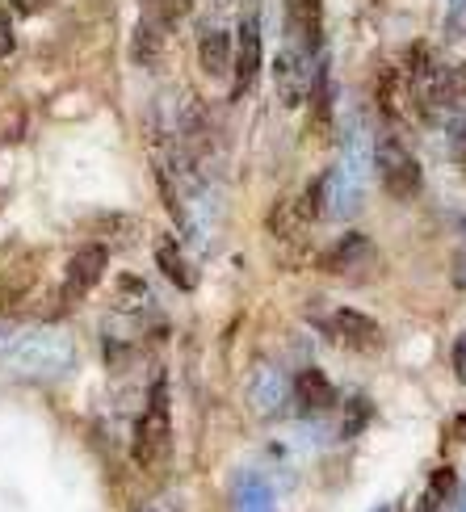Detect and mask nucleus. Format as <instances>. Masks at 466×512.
Returning <instances> with one entry per match:
<instances>
[{
  "label": "nucleus",
  "mask_w": 466,
  "mask_h": 512,
  "mask_svg": "<svg viewBox=\"0 0 466 512\" xmlns=\"http://www.w3.org/2000/svg\"><path fill=\"white\" fill-rule=\"evenodd\" d=\"M236 512H273V504H269V492L261 483H248L244 492H240V508Z\"/></svg>",
  "instance_id": "nucleus-20"
},
{
  "label": "nucleus",
  "mask_w": 466,
  "mask_h": 512,
  "mask_svg": "<svg viewBox=\"0 0 466 512\" xmlns=\"http://www.w3.org/2000/svg\"><path fill=\"white\" fill-rule=\"evenodd\" d=\"M105 269H110V248H105V244H84V248H76L72 261H68V269H63V298H68V303H76V298L93 294L97 282L105 277Z\"/></svg>",
  "instance_id": "nucleus-9"
},
{
  "label": "nucleus",
  "mask_w": 466,
  "mask_h": 512,
  "mask_svg": "<svg viewBox=\"0 0 466 512\" xmlns=\"http://www.w3.org/2000/svg\"><path fill=\"white\" fill-rule=\"evenodd\" d=\"M320 328H324V336L332 340V345H341L349 353H362V357H370V353H378L387 345L378 319L366 315V311H357V307H336L332 315L320 319Z\"/></svg>",
  "instance_id": "nucleus-6"
},
{
  "label": "nucleus",
  "mask_w": 466,
  "mask_h": 512,
  "mask_svg": "<svg viewBox=\"0 0 466 512\" xmlns=\"http://www.w3.org/2000/svg\"><path fill=\"white\" fill-rule=\"evenodd\" d=\"M143 512H173V504H168V500H156L152 508H143Z\"/></svg>",
  "instance_id": "nucleus-24"
},
{
  "label": "nucleus",
  "mask_w": 466,
  "mask_h": 512,
  "mask_svg": "<svg viewBox=\"0 0 466 512\" xmlns=\"http://www.w3.org/2000/svg\"><path fill=\"white\" fill-rule=\"evenodd\" d=\"M454 471H450V466H441V471L429 479V492H425V512H437L441 504H446L450 496H454Z\"/></svg>",
  "instance_id": "nucleus-18"
},
{
  "label": "nucleus",
  "mask_w": 466,
  "mask_h": 512,
  "mask_svg": "<svg viewBox=\"0 0 466 512\" xmlns=\"http://www.w3.org/2000/svg\"><path fill=\"white\" fill-rule=\"evenodd\" d=\"M286 9V38L303 42L307 51L324 47V0H282Z\"/></svg>",
  "instance_id": "nucleus-11"
},
{
  "label": "nucleus",
  "mask_w": 466,
  "mask_h": 512,
  "mask_svg": "<svg viewBox=\"0 0 466 512\" xmlns=\"http://www.w3.org/2000/svg\"><path fill=\"white\" fill-rule=\"evenodd\" d=\"M194 5H198V0H139L143 17L152 21V26L168 30V34H173V30L181 26V21L194 17Z\"/></svg>",
  "instance_id": "nucleus-14"
},
{
  "label": "nucleus",
  "mask_w": 466,
  "mask_h": 512,
  "mask_svg": "<svg viewBox=\"0 0 466 512\" xmlns=\"http://www.w3.org/2000/svg\"><path fill=\"white\" fill-rule=\"evenodd\" d=\"M198 68L210 80H231V72H236V34H227L223 26H206L198 34Z\"/></svg>",
  "instance_id": "nucleus-10"
},
{
  "label": "nucleus",
  "mask_w": 466,
  "mask_h": 512,
  "mask_svg": "<svg viewBox=\"0 0 466 512\" xmlns=\"http://www.w3.org/2000/svg\"><path fill=\"white\" fill-rule=\"evenodd\" d=\"M374 261H378L374 240L349 231V236H341V240H336V244L320 256V269L332 273V277H349V282H362V277L374 269Z\"/></svg>",
  "instance_id": "nucleus-7"
},
{
  "label": "nucleus",
  "mask_w": 466,
  "mask_h": 512,
  "mask_svg": "<svg viewBox=\"0 0 466 512\" xmlns=\"http://www.w3.org/2000/svg\"><path fill=\"white\" fill-rule=\"evenodd\" d=\"M404 84L412 97V110L420 118L450 114L466 101V68L462 63L437 59L429 42H412L404 55Z\"/></svg>",
  "instance_id": "nucleus-1"
},
{
  "label": "nucleus",
  "mask_w": 466,
  "mask_h": 512,
  "mask_svg": "<svg viewBox=\"0 0 466 512\" xmlns=\"http://www.w3.org/2000/svg\"><path fill=\"white\" fill-rule=\"evenodd\" d=\"M0 9H9V13H21V17H34L47 9V0H0Z\"/></svg>",
  "instance_id": "nucleus-22"
},
{
  "label": "nucleus",
  "mask_w": 466,
  "mask_h": 512,
  "mask_svg": "<svg viewBox=\"0 0 466 512\" xmlns=\"http://www.w3.org/2000/svg\"><path fill=\"white\" fill-rule=\"evenodd\" d=\"M261 59H265V42H261V21L257 13H248L236 30V72H231V97L252 93V84L261 76Z\"/></svg>",
  "instance_id": "nucleus-8"
},
{
  "label": "nucleus",
  "mask_w": 466,
  "mask_h": 512,
  "mask_svg": "<svg viewBox=\"0 0 466 512\" xmlns=\"http://www.w3.org/2000/svg\"><path fill=\"white\" fill-rule=\"evenodd\" d=\"M156 265H160V273H164L177 290H194V286H198V269H194V261H189L185 248H181L173 236H160V240H156Z\"/></svg>",
  "instance_id": "nucleus-13"
},
{
  "label": "nucleus",
  "mask_w": 466,
  "mask_h": 512,
  "mask_svg": "<svg viewBox=\"0 0 466 512\" xmlns=\"http://www.w3.org/2000/svg\"><path fill=\"white\" fill-rule=\"evenodd\" d=\"M320 51H307L303 42L282 38L278 59H273V84H278V101L286 110H299L303 101H311L315 72H320Z\"/></svg>",
  "instance_id": "nucleus-5"
},
{
  "label": "nucleus",
  "mask_w": 466,
  "mask_h": 512,
  "mask_svg": "<svg viewBox=\"0 0 466 512\" xmlns=\"http://www.w3.org/2000/svg\"><path fill=\"white\" fill-rule=\"evenodd\" d=\"M164 42H168V30H160L147 17H139V26L131 34V59L139 63V68H147V63H156L164 55Z\"/></svg>",
  "instance_id": "nucleus-15"
},
{
  "label": "nucleus",
  "mask_w": 466,
  "mask_h": 512,
  "mask_svg": "<svg viewBox=\"0 0 466 512\" xmlns=\"http://www.w3.org/2000/svg\"><path fill=\"white\" fill-rule=\"evenodd\" d=\"M290 387H294V408H299L303 416H324V412L336 408V387L328 382L324 370H303Z\"/></svg>",
  "instance_id": "nucleus-12"
},
{
  "label": "nucleus",
  "mask_w": 466,
  "mask_h": 512,
  "mask_svg": "<svg viewBox=\"0 0 466 512\" xmlns=\"http://www.w3.org/2000/svg\"><path fill=\"white\" fill-rule=\"evenodd\" d=\"M17 47V34H13V17L9 9H0V59H9Z\"/></svg>",
  "instance_id": "nucleus-21"
},
{
  "label": "nucleus",
  "mask_w": 466,
  "mask_h": 512,
  "mask_svg": "<svg viewBox=\"0 0 466 512\" xmlns=\"http://www.w3.org/2000/svg\"><path fill=\"white\" fill-rule=\"evenodd\" d=\"M72 336L59 328H26L9 336L0 345V361L5 370H13L17 378H34V382H51L72 366Z\"/></svg>",
  "instance_id": "nucleus-2"
},
{
  "label": "nucleus",
  "mask_w": 466,
  "mask_h": 512,
  "mask_svg": "<svg viewBox=\"0 0 466 512\" xmlns=\"http://www.w3.org/2000/svg\"><path fill=\"white\" fill-rule=\"evenodd\" d=\"M450 152H454V164L466 173V114L450 118Z\"/></svg>",
  "instance_id": "nucleus-19"
},
{
  "label": "nucleus",
  "mask_w": 466,
  "mask_h": 512,
  "mask_svg": "<svg viewBox=\"0 0 466 512\" xmlns=\"http://www.w3.org/2000/svg\"><path fill=\"white\" fill-rule=\"evenodd\" d=\"M374 177L383 185V194L395 202H412L420 189H425V173H420V160L412 156V147L391 135L374 139Z\"/></svg>",
  "instance_id": "nucleus-4"
},
{
  "label": "nucleus",
  "mask_w": 466,
  "mask_h": 512,
  "mask_svg": "<svg viewBox=\"0 0 466 512\" xmlns=\"http://www.w3.org/2000/svg\"><path fill=\"white\" fill-rule=\"evenodd\" d=\"M248 391H252V403H257L261 412H269L273 403H278V395H282V382H278V374H273L269 366H261L257 370V382H252Z\"/></svg>",
  "instance_id": "nucleus-16"
},
{
  "label": "nucleus",
  "mask_w": 466,
  "mask_h": 512,
  "mask_svg": "<svg viewBox=\"0 0 466 512\" xmlns=\"http://www.w3.org/2000/svg\"><path fill=\"white\" fill-rule=\"evenodd\" d=\"M131 454L143 471H160L173 454V403H168V378L152 382L147 408L135 420V437H131Z\"/></svg>",
  "instance_id": "nucleus-3"
},
{
  "label": "nucleus",
  "mask_w": 466,
  "mask_h": 512,
  "mask_svg": "<svg viewBox=\"0 0 466 512\" xmlns=\"http://www.w3.org/2000/svg\"><path fill=\"white\" fill-rule=\"evenodd\" d=\"M450 277L454 286L466 290V219H454V240H450Z\"/></svg>",
  "instance_id": "nucleus-17"
},
{
  "label": "nucleus",
  "mask_w": 466,
  "mask_h": 512,
  "mask_svg": "<svg viewBox=\"0 0 466 512\" xmlns=\"http://www.w3.org/2000/svg\"><path fill=\"white\" fill-rule=\"evenodd\" d=\"M378 512H387V508H378Z\"/></svg>",
  "instance_id": "nucleus-25"
},
{
  "label": "nucleus",
  "mask_w": 466,
  "mask_h": 512,
  "mask_svg": "<svg viewBox=\"0 0 466 512\" xmlns=\"http://www.w3.org/2000/svg\"><path fill=\"white\" fill-rule=\"evenodd\" d=\"M450 357H454V374H458V382H466V332H462V336L454 340Z\"/></svg>",
  "instance_id": "nucleus-23"
}]
</instances>
